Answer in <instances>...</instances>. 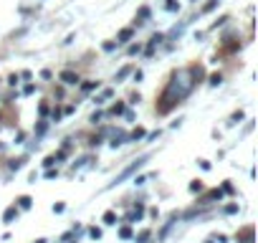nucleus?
<instances>
[{"mask_svg": "<svg viewBox=\"0 0 258 243\" xmlns=\"http://www.w3.org/2000/svg\"><path fill=\"white\" fill-rule=\"evenodd\" d=\"M140 51H142V46H140V43H135V46H129V48H126V53H129V56H137Z\"/></svg>", "mask_w": 258, "mask_h": 243, "instance_id": "29", "label": "nucleus"}, {"mask_svg": "<svg viewBox=\"0 0 258 243\" xmlns=\"http://www.w3.org/2000/svg\"><path fill=\"white\" fill-rule=\"evenodd\" d=\"M101 220H104L106 225H116V213H114V210H106V213L101 215Z\"/></svg>", "mask_w": 258, "mask_h": 243, "instance_id": "16", "label": "nucleus"}, {"mask_svg": "<svg viewBox=\"0 0 258 243\" xmlns=\"http://www.w3.org/2000/svg\"><path fill=\"white\" fill-rule=\"evenodd\" d=\"M243 116H245V114H243V111H235V114H233V116H230V122H228V125H238V122H240V119H243Z\"/></svg>", "mask_w": 258, "mask_h": 243, "instance_id": "30", "label": "nucleus"}, {"mask_svg": "<svg viewBox=\"0 0 258 243\" xmlns=\"http://www.w3.org/2000/svg\"><path fill=\"white\" fill-rule=\"evenodd\" d=\"M126 140H129V135H124V132H119V135H114V140L109 142V147H111V150H116V147H121V145H124Z\"/></svg>", "mask_w": 258, "mask_h": 243, "instance_id": "9", "label": "nucleus"}, {"mask_svg": "<svg viewBox=\"0 0 258 243\" xmlns=\"http://www.w3.org/2000/svg\"><path fill=\"white\" fill-rule=\"evenodd\" d=\"M192 86H195V79H192L190 69H177V71L170 76V81H167V86H165V91H162V96H160L157 111H160V114H170L182 99L190 96Z\"/></svg>", "mask_w": 258, "mask_h": 243, "instance_id": "1", "label": "nucleus"}, {"mask_svg": "<svg viewBox=\"0 0 258 243\" xmlns=\"http://www.w3.org/2000/svg\"><path fill=\"white\" fill-rule=\"evenodd\" d=\"M132 235H135V233H132V225H121V228H119V238H121V240H129Z\"/></svg>", "mask_w": 258, "mask_h": 243, "instance_id": "15", "label": "nucleus"}, {"mask_svg": "<svg viewBox=\"0 0 258 243\" xmlns=\"http://www.w3.org/2000/svg\"><path fill=\"white\" fill-rule=\"evenodd\" d=\"M145 137H147V142H155V140L160 137V130H157V132H150V135H145Z\"/></svg>", "mask_w": 258, "mask_h": 243, "instance_id": "39", "label": "nucleus"}, {"mask_svg": "<svg viewBox=\"0 0 258 243\" xmlns=\"http://www.w3.org/2000/svg\"><path fill=\"white\" fill-rule=\"evenodd\" d=\"M167 11H170V13H180V6L175 3V0H170V3H167Z\"/></svg>", "mask_w": 258, "mask_h": 243, "instance_id": "34", "label": "nucleus"}, {"mask_svg": "<svg viewBox=\"0 0 258 243\" xmlns=\"http://www.w3.org/2000/svg\"><path fill=\"white\" fill-rule=\"evenodd\" d=\"M147 18H150V8L145 6V8H140V13H137V26H145Z\"/></svg>", "mask_w": 258, "mask_h": 243, "instance_id": "14", "label": "nucleus"}, {"mask_svg": "<svg viewBox=\"0 0 258 243\" xmlns=\"http://www.w3.org/2000/svg\"><path fill=\"white\" fill-rule=\"evenodd\" d=\"M46 130H48V122H46V119H41L38 125H36V135H38V137H43V135H46Z\"/></svg>", "mask_w": 258, "mask_h": 243, "instance_id": "20", "label": "nucleus"}, {"mask_svg": "<svg viewBox=\"0 0 258 243\" xmlns=\"http://www.w3.org/2000/svg\"><path fill=\"white\" fill-rule=\"evenodd\" d=\"M63 210H66V205H63V203H56V205H53V213H56V215H58V213H63Z\"/></svg>", "mask_w": 258, "mask_h": 243, "instance_id": "41", "label": "nucleus"}, {"mask_svg": "<svg viewBox=\"0 0 258 243\" xmlns=\"http://www.w3.org/2000/svg\"><path fill=\"white\" fill-rule=\"evenodd\" d=\"M16 218H18V208H16V205H11V208L3 213V223H13Z\"/></svg>", "mask_w": 258, "mask_h": 243, "instance_id": "11", "label": "nucleus"}, {"mask_svg": "<svg viewBox=\"0 0 258 243\" xmlns=\"http://www.w3.org/2000/svg\"><path fill=\"white\" fill-rule=\"evenodd\" d=\"M147 183V175H140V177H135V185H145Z\"/></svg>", "mask_w": 258, "mask_h": 243, "instance_id": "44", "label": "nucleus"}, {"mask_svg": "<svg viewBox=\"0 0 258 243\" xmlns=\"http://www.w3.org/2000/svg\"><path fill=\"white\" fill-rule=\"evenodd\" d=\"M99 122H101V111H94L91 114V125H99Z\"/></svg>", "mask_w": 258, "mask_h": 243, "instance_id": "38", "label": "nucleus"}, {"mask_svg": "<svg viewBox=\"0 0 258 243\" xmlns=\"http://www.w3.org/2000/svg\"><path fill=\"white\" fill-rule=\"evenodd\" d=\"M53 157H56V162H63V160H66V150H61V152H56Z\"/></svg>", "mask_w": 258, "mask_h": 243, "instance_id": "40", "label": "nucleus"}, {"mask_svg": "<svg viewBox=\"0 0 258 243\" xmlns=\"http://www.w3.org/2000/svg\"><path fill=\"white\" fill-rule=\"evenodd\" d=\"M86 162H91V157H81L79 162H74V170H79V167H84Z\"/></svg>", "mask_w": 258, "mask_h": 243, "instance_id": "35", "label": "nucleus"}, {"mask_svg": "<svg viewBox=\"0 0 258 243\" xmlns=\"http://www.w3.org/2000/svg\"><path fill=\"white\" fill-rule=\"evenodd\" d=\"M132 238H135V243H147V240L152 238V230H150V228H145V230H140V233H137V235H132Z\"/></svg>", "mask_w": 258, "mask_h": 243, "instance_id": "12", "label": "nucleus"}, {"mask_svg": "<svg viewBox=\"0 0 258 243\" xmlns=\"http://www.w3.org/2000/svg\"><path fill=\"white\" fill-rule=\"evenodd\" d=\"M190 193H203V183L200 180H192L190 183Z\"/></svg>", "mask_w": 258, "mask_h": 243, "instance_id": "27", "label": "nucleus"}, {"mask_svg": "<svg viewBox=\"0 0 258 243\" xmlns=\"http://www.w3.org/2000/svg\"><path fill=\"white\" fill-rule=\"evenodd\" d=\"M132 76H135V81H142V76H145V74H142V71H132Z\"/></svg>", "mask_w": 258, "mask_h": 243, "instance_id": "47", "label": "nucleus"}, {"mask_svg": "<svg viewBox=\"0 0 258 243\" xmlns=\"http://www.w3.org/2000/svg\"><path fill=\"white\" fill-rule=\"evenodd\" d=\"M208 84H210V86H220V84H223V74H220V71H218V74H210Z\"/></svg>", "mask_w": 258, "mask_h": 243, "instance_id": "17", "label": "nucleus"}, {"mask_svg": "<svg viewBox=\"0 0 258 243\" xmlns=\"http://www.w3.org/2000/svg\"><path fill=\"white\" fill-rule=\"evenodd\" d=\"M36 91V86L33 84H26V89H23V94H33Z\"/></svg>", "mask_w": 258, "mask_h": 243, "instance_id": "46", "label": "nucleus"}, {"mask_svg": "<svg viewBox=\"0 0 258 243\" xmlns=\"http://www.w3.org/2000/svg\"><path fill=\"white\" fill-rule=\"evenodd\" d=\"M124 109H126V106H124V104L119 101V104H114V106L109 109V114H114V116H116V114H124Z\"/></svg>", "mask_w": 258, "mask_h": 243, "instance_id": "24", "label": "nucleus"}, {"mask_svg": "<svg viewBox=\"0 0 258 243\" xmlns=\"http://www.w3.org/2000/svg\"><path fill=\"white\" fill-rule=\"evenodd\" d=\"M218 3H220V0H210V3H205V6H203V13H213V11L218 8Z\"/></svg>", "mask_w": 258, "mask_h": 243, "instance_id": "23", "label": "nucleus"}, {"mask_svg": "<svg viewBox=\"0 0 258 243\" xmlns=\"http://www.w3.org/2000/svg\"><path fill=\"white\" fill-rule=\"evenodd\" d=\"M36 243H48V240H46V238H38V240H36Z\"/></svg>", "mask_w": 258, "mask_h": 243, "instance_id": "48", "label": "nucleus"}, {"mask_svg": "<svg viewBox=\"0 0 258 243\" xmlns=\"http://www.w3.org/2000/svg\"><path fill=\"white\" fill-rule=\"evenodd\" d=\"M89 235H91L94 240H99V238H101V228H89Z\"/></svg>", "mask_w": 258, "mask_h": 243, "instance_id": "33", "label": "nucleus"}, {"mask_svg": "<svg viewBox=\"0 0 258 243\" xmlns=\"http://www.w3.org/2000/svg\"><path fill=\"white\" fill-rule=\"evenodd\" d=\"M51 76H53V74H51V71H48V69H43V71H41V79H46V81H48V79H51Z\"/></svg>", "mask_w": 258, "mask_h": 243, "instance_id": "45", "label": "nucleus"}, {"mask_svg": "<svg viewBox=\"0 0 258 243\" xmlns=\"http://www.w3.org/2000/svg\"><path fill=\"white\" fill-rule=\"evenodd\" d=\"M61 114H63V111H61L58 106H53V109H48V116H51V122H58V119H61Z\"/></svg>", "mask_w": 258, "mask_h": 243, "instance_id": "22", "label": "nucleus"}, {"mask_svg": "<svg viewBox=\"0 0 258 243\" xmlns=\"http://www.w3.org/2000/svg\"><path fill=\"white\" fill-rule=\"evenodd\" d=\"M31 205H33V198L31 195H21L18 198V210H31Z\"/></svg>", "mask_w": 258, "mask_h": 243, "instance_id": "10", "label": "nucleus"}, {"mask_svg": "<svg viewBox=\"0 0 258 243\" xmlns=\"http://www.w3.org/2000/svg\"><path fill=\"white\" fill-rule=\"evenodd\" d=\"M71 243H76V240H71Z\"/></svg>", "mask_w": 258, "mask_h": 243, "instance_id": "51", "label": "nucleus"}, {"mask_svg": "<svg viewBox=\"0 0 258 243\" xmlns=\"http://www.w3.org/2000/svg\"><path fill=\"white\" fill-rule=\"evenodd\" d=\"M8 84H11V86L16 89V86L21 84V74H11V76H8Z\"/></svg>", "mask_w": 258, "mask_h": 243, "instance_id": "26", "label": "nucleus"}, {"mask_svg": "<svg viewBox=\"0 0 258 243\" xmlns=\"http://www.w3.org/2000/svg\"><path fill=\"white\" fill-rule=\"evenodd\" d=\"M147 160H150V155H142V157L132 160V162H129V165H126V167H124V170H121V172H119V175H116L111 183H109V188H116V185H121L126 177H132V175H135V172H137V170H140V167L147 162Z\"/></svg>", "mask_w": 258, "mask_h": 243, "instance_id": "2", "label": "nucleus"}, {"mask_svg": "<svg viewBox=\"0 0 258 243\" xmlns=\"http://www.w3.org/2000/svg\"><path fill=\"white\" fill-rule=\"evenodd\" d=\"M142 218H145V203H137V205L132 208V213L126 215V220H129V223H140Z\"/></svg>", "mask_w": 258, "mask_h": 243, "instance_id": "4", "label": "nucleus"}, {"mask_svg": "<svg viewBox=\"0 0 258 243\" xmlns=\"http://www.w3.org/2000/svg\"><path fill=\"white\" fill-rule=\"evenodd\" d=\"M53 165H56V157H53V155H48V157L43 160V167L48 170V167H53Z\"/></svg>", "mask_w": 258, "mask_h": 243, "instance_id": "31", "label": "nucleus"}, {"mask_svg": "<svg viewBox=\"0 0 258 243\" xmlns=\"http://www.w3.org/2000/svg\"><path fill=\"white\" fill-rule=\"evenodd\" d=\"M192 3H198V0H192Z\"/></svg>", "mask_w": 258, "mask_h": 243, "instance_id": "50", "label": "nucleus"}, {"mask_svg": "<svg viewBox=\"0 0 258 243\" xmlns=\"http://www.w3.org/2000/svg\"><path fill=\"white\" fill-rule=\"evenodd\" d=\"M129 74H132V66H124V69H119V71H116V81H124Z\"/></svg>", "mask_w": 258, "mask_h": 243, "instance_id": "21", "label": "nucleus"}, {"mask_svg": "<svg viewBox=\"0 0 258 243\" xmlns=\"http://www.w3.org/2000/svg\"><path fill=\"white\" fill-rule=\"evenodd\" d=\"M238 213V203H230V205H225V215H235Z\"/></svg>", "mask_w": 258, "mask_h": 243, "instance_id": "28", "label": "nucleus"}, {"mask_svg": "<svg viewBox=\"0 0 258 243\" xmlns=\"http://www.w3.org/2000/svg\"><path fill=\"white\" fill-rule=\"evenodd\" d=\"M162 41H165V36H162V33H155V36L150 38L147 48H145V56H152V53H155V46H160Z\"/></svg>", "mask_w": 258, "mask_h": 243, "instance_id": "5", "label": "nucleus"}, {"mask_svg": "<svg viewBox=\"0 0 258 243\" xmlns=\"http://www.w3.org/2000/svg\"><path fill=\"white\" fill-rule=\"evenodd\" d=\"M235 240H238V243H253V228L248 225V228H243L240 233H235Z\"/></svg>", "mask_w": 258, "mask_h": 243, "instance_id": "6", "label": "nucleus"}, {"mask_svg": "<svg viewBox=\"0 0 258 243\" xmlns=\"http://www.w3.org/2000/svg\"><path fill=\"white\" fill-rule=\"evenodd\" d=\"M220 190H223V193H228V195H230V193H233V185H230V180H225V183H223V188H220Z\"/></svg>", "mask_w": 258, "mask_h": 243, "instance_id": "37", "label": "nucleus"}, {"mask_svg": "<svg viewBox=\"0 0 258 243\" xmlns=\"http://www.w3.org/2000/svg\"><path fill=\"white\" fill-rule=\"evenodd\" d=\"M43 177H46V180H53V177H58V170H53V167H48Z\"/></svg>", "mask_w": 258, "mask_h": 243, "instance_id": "32", "label": "nucleus"}, {"mask_svg": "<svg viewBox=\"0 0 258 243\" xmlns=\"http://www.w3.org/2000/svg\"><path fill=\"white\" fill-rule=\"evenodd\" d=\"M145 135H147V132H145V130H142V127H137V130H135V132H132V135H129V140H142V137H145Z\"/></svg>", "mask_w": 258, "mask_h": 243, "instance_id": "25", "label": "nucleus"}, {"mask_svg": "<svg viewBox=\"0 0 258 243\" xmlns=\"http://www.w3.org/2000/svg\"><path fill=\"white\" fill-rule=\"evenodd\" d=\"M58 79H61L66 86H76V84L81 81V79H79V74H76V71H71V69H63V71L58 74Z\"/></svg>", "mask_w": 258, "mask_h": 243, "instance_id": "3", "label": "nucleus"}, {"mask_svg": "<svg viewBox=\"0 0 258 243\" xmlns=\"http://www.w3.org/2000/svg\"><path fill=\"white\" fill-rule=\"evenodd\" d=\"M132 36H135V28H121V31H119V36H116V46H124Z\"/></svg>", "mask_w": 258, "mask_h": 243, "instance_id": "7", "label": "nucleus"}, {"mask_svg": "<svg viewBox=\"0 0 258 243\" xmlns=\"http://www.w3.org/2000/svg\"><path fill=\"white\" fill-rule=\"evenodd\" d=\"M205 243H215V238H208V240H205Z\"/></svg>", "mask_w": 258, "mask_h": 243, "instance_id": "49", "label": "nucleus"}, {"mask_svg": "<svg viewBox=\"0 0 258 243\" xmlns=\"http://www.w3.org/2000/svg\"><path fill=\"white\" fill-rule=\"evenodd\" d=\"M111 96H114V89H104V91H101V96H96L94 101H96V104H101V101H106V99H111Z\"/></svg>", "mask_w": 258, "mask_h": 243, "instance_id": "19", "label": "nucleus"}, {"mask_svg": "<svg viewBox=\"0 0 258 243\" xmlns=\"http://www.w3.org/2000/svg\"><path fill=\"white\" fill-rule=\"evenodd\" d=\"M38 114L46 119V116H48V104H41V106H38Z\"/></svg>", "mask_w": 258, "mask_h": 243, "instance_id": "36", "label": "nucleus"}, {"mask_svg": "<svg viewBox=\"0 0 258 243\" xmlns=\"http://www.w3.org/2000/svg\"><path fill=\"white\" fill-rule=\"evenodd\" d=\"M96 89H99V81H84L81 84V91H86V94L89 91H96Z\"/></svg>", "mask_w": 258, "mask_h": 243, "instance_id": "18", "label": "nucleus"}, {"mask_svg": "<svg viewBox=\"0 0 258 243\" xmlns=\"http://www.w3.org/2000/svg\"><path fill=\"white\" fill-rule=\"evenodd\" d=\"M198 165H200V170H210V162L208 160H198Z\"/></svg>", "mask_w": 258, "mask_h": 243, "instance_id": "43", "label": "nucleus"}, {"mask_svg": "<svg viewBox=\"0 0 258 243\" xmlns=\"http://www.w3.org/2000/svg\"><path fill=\"white\" fill-rule=\"evenodd\" d=\"M223 195H225V193H223V190H220V188H215V190H210V193H208V195H205V200H203V205H210V203H213V200H220V198H223Z\"/></svg>", "mask_w": 258, "mask_h": 243, "instance_id": "8", "label": "nucleus"}, {"mask_svg": "<svg viewBox=\"0 0 258 243\" xmlns=\"http://www.w3.org/2000/svg\"><path fill=\"white\" fill-rule=\"evenodd\" d=\"M114 48H116L114 41H106V43H104V51H114Z\"/></svg>", "mask_w": 258, "mask_h": 243, "instance_id": "42", "label": "nucleus"}, {"mask_svg": "<svg viewBox=\"0 0 258 243\" xmlns=\"http://www.w3.org/2000/svg\"><path fill=\"white\" fill-rule=\"evenodd\" d=\"M23 165H26V157H18V160H11L8 162V170L11 172H18V170H23Z\"/></svg>", "mask_w": 258, "mask_h": 243, "instance_id": "13", "label": "nucleus"}]
</instances>
